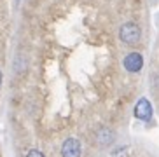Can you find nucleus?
Here are the masks:
<instances>
[{
  "label": "nucleus",
  "instance_id": "f257e3e1",
  "mask_svg": "<svg viewBox=\"0 0 159 157\" xmlns=\"http://www.w3.org/2000/svg\"><path fill=\"white\" fill-rule=\"evenodd\" d=\"M119 37H121L122 44H128V46H133L140 40V26L133 21H128L121 26L119 30Z\"/></svg>",
  "mask_w": 159,
  "mask_h": 157
},
{
  "label": "nucleus",
  "instance_id": "f03ea898",
  "mask_svg": "<svg viewBox=\"0 0 159 157\" xmlns=\"http://www.w3.org/2000/svg\"><path fill=\"white\" fill-rule=\"evenodd\" d=\"M82 154V147L77 138H68L61 145V155L63 157H80Z\"/></svg>",
  "mask_w": 159,
  "mask_h": 157
},
{
  "label": "nucleus",
  "instance_id": "7ed1b4c3",
  "mask_svg": "<svg viewBox=\"0 0 159 157\" xmlns=\"http://www.w3.org/2000/svg\"><path fill=\"white\" fill-rule=\"evenodd\" d=\"M124 68L131 74H138L143 68V56L140 52H129L124 58Z\"/></svg>",
  "mask_w": 159,
  "mask_h": 157
},
{
  "label": "nucleus",
  "instance_id": "20e7f679",
  "mask_svg": "<svg viewBox=\"0 0 159 157\" xmlns=\"http://www.w3.org/2000/svg\"><path fill=\"white\" fill-rule=\"evenodd\" d=\"M135 117L143 120V122L152 119V105H150L149 100H145V98L138 100V103H136V106H135Z\"/></svg>",
  "mask_w": 159,
  "mask_h": 157
},
{
  "label": "nucleus",
  "instance_id": "39448f33",
  "mask_svg": "<svg viewBox=\"0 0 159 157\" xmlns=\"http://www.w3.org/2000/svg\"><path fill=\"white\" fill-rule=\"evenodd\" d=\"M114 140H116V133H114L110 128H107V126H103V128H100V129L96 131V143H98L100 147H108V145H112Z\"/></svg>",
  "mask_w": 159,
  "mask_h": 157
},
{
  "label": "nucleus",
  "instance_id": "423d86ee",
  "mask_svg": "<svg viewBox=\"0 0 159 157\" xmlns=\"http://www.w3.org/2000/svg\"><path fill=\"white\" fill-rule=\"evenodd\" d=\"M26 157H44V154L40 152V150H35V148H32V150L26 154Z\"/></svg>",
  "mask_w": 159,
  "mask_h": 157
},
{
  "label": "nucleus",
  "instance_id": "0eeeda50",
  "mask_svg": "<svg viewBox=\"0 0 159 157\" xmlns=\"http://www.w3.org/2000/svg\"><path fill=\"white\" fill-rule=\"evenodd\" d=\"M152 82H154L156 87H159V72H156V74L152 75Z\"/></svg>",
  "mask_w": 159,
  "mask_h": 157
},
{
  "label": "nucleus",
  "instance_id": "6e6552de",
  "mask_svg": "<svg viewBox=\"0 0 159 157\" xmlns=\"http://www.w3.org/2000/svg\"><path fill=\"white\" fill-rule=\"evenodd\" d=\"M0 86H2V70H0Z\"/></svg>",
  "mask_w": 159,
  "mask_h": 157
}]
</instances>
